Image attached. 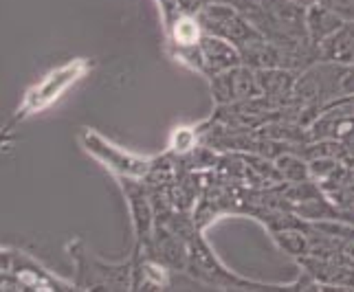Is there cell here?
<instances>
[{
    "label": "cell",
    "instance_id": "5",
    "mask_svg": "<svg viewBox=\"0 0 354 292\" xmlns=\"http://www.w3.org/2000/svg\"><path fill=\"white\" fill-rule=\"evenodd\" d=\"M346 20L337 16L330 7H326L322 3H315L310 7H306V18H304V24H306V35L308 42L317 48L328 35H333L341 24Z\"/></svg>",
    "mask_w": 354,
    "mask_h": 292
},
{
    "label": "cell",
    "instance_id": "3",
    "mask_svg": "<svg viewBox=\"0 0 354 292\" xmlns=\"http://www.w3.org/2000/svg\"><path fill=\"white\" fill-rule=\"evenodd\" d=\"M198 59H201V70L209 77L242 64L238 44L205 31L198 40Z\"/></svg>",
    "mask_w": 354,
    "mask_h": 292
},
{
    "label": "cell",
    "instance_id": "7",
    "mask_svg": "<svg viewBox=\"0 0 354 292\" xmlns=\"http://www.w3.org/2000/svg\"><path fill=\"white\" fill-rule=\"evenodd\" d=\"M275 172L279 178L292 182V185H304V182H308L313 178L308 161H304V158H299L292 152H286L275 158Z\"/></svg>",
    "mask_w": 354,
    "mask_h": 292
},
{
    "label": "cell",
    "instance_id": "1",
    "mask_svg": "<svg viewBox=\"0 0 354 292\" xmlns=\"http://www.w3.org/2000/svg\"><path fill=\"white\" fill-rule=\"evenodd\" d=\"M196 18L205 33L218 35V38H225L238 46L264 35L249 20V16H244L240 9L227 3H207L196 11Z\"/></svg>",
    "mask_w": 354,
    "mask_h": 292
},
{
    "label": "cell",
    "instance_id": "4",
    "mask_svg": "<svg viewBox=\"0 0 354 292\" xmlns=\"http://www.w3.org/2000/svg\"><path fill=\"white\" fill-rule=\"evenodd\" d=\"M317 57L339 66L354 64V22H344L333 35H328L317 46Z\"/></svg>",
    "mask_w": 354,
    "mask_h": 292
},
{
    "label": "cell",
    "instance_id": "10",
    "mask_svg": "<svg viewBox=\"0 0 354 292\" xmlns=\"http://www.w3.org/2000/svg\"><path fill=\"white\" fill-rule=\"evenodd\" d=\"M290 3H297V5H301V7H310V5H315V3H319V0H290Z\"/></svg>",
    "mask_w": 354,
    "mask_h": 292
},
{
    "label": "cell",
    "instance_id": "2",
    "mask_svg": "<svg viewBox=\"0 0 354 292\" xmlns=\"http://www.w3.org/2000/svg\"><path fill=\"white\" fill-rule=\"evenodd\" d=\"M209 79H212V97L218 106L242 104L262 95L260 84H258V72L247 64L218 72V75Z\"/></svg>",
    "mask_w": 354,
    "mask_h": 292
},
{
    "label": "cell",
    "instance_id": "8",
    "mask_svg": "<svg viewBox=\"0 0 354 292\" xmlns=\"http://www.w3.org/2000/svg\"><path fill=\"white\" fill-rule=\"evenodd\" d=\"M273 237L279 244V249H284L292 257H308L310 255V237L306 233H301V231H292V228L275 231Z\"/></svg>",
    "mask_w": 354,
    "mask_h": 292
},
{
    "label": "cell",
    "instance_id": "6",
    "mask_svg": "<svg viewBox=\"0 0 354 292\" xmlns=\"http://www.w3.org/2000/svg\"><path fill=\"white\" fill-rule=\"evenodd\" d=\"M258 84L264 97L271 101L292 99V88H295L297 75L290 68L273 66V68H258Z\"/></svg>",
    "mask_w": 354,
    "mask_h": 292
},
{
    "label": "cell",
    "instance_id": "9",
    "mask_svg": "<svg viewBox=\"0 0 354 292\" xmlns=\"http://www.w3.org/2000/svg\"><path fill=\"white\" fill-rule=\"evenodd\" d=\"M341 95H354V64L344 68V77H341Z\"/></svg>",
    "mask_w": 354,
    "mask_h": 292
}]
</instances>
